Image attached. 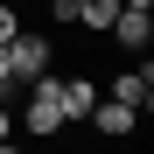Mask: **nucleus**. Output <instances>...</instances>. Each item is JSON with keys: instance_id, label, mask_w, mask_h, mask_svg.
<instances>
[{"instance_id": "f257e3e1", "label": "nucleus", "mask_w": 154, "mask_h": 154, "mask_svg": "<svg viewBox=\"0 0 154 154\" xmlns=\"http://www.w3.org/2000/svg\"><path fill=\"white\" fill-rule=\"evenodd\" d=\"M28 133L35 140H56V133H70V119H63V77H28Z\"/></svg>"}, {"instance_id": "f03ea898", "label": "nucleus", "mask_w": 154, "mask_h": 154, "mask_svg": "<svg viewBox=\"0 0 154 154\" xmlns=\"http://www.w3.org/2000/svg\"><path fill=\"white\" fill-rule=\"evenodd\" d=\"M7 63H14V77H21V84H28V77L56 70V42H49L42 28H14V35H7Z\"/></svg>"}, {"instance_id": "7ed1b4c3", "label": "nucleus", "mask_w": 154, "mask_h": 154, "mask_svg": "<svg viewBox=\"0 0 154 154\" xmlns=\"http://www.w3.org/2000/svg\"><path fill=\"white\" fill-rule=\"evenodd\" d=\"M112 98H119V105H133V112H147V105H154V63H147V49L112 77Z\"/></svg>"}, {"instance_id": "20e7f679", "label": "nucleus", "mask_w": 154, "mask_h": 154, "mask_svg": "<svg viewBox=\"0 0 154 154\" xmlns=\"http://www.w3.org/2000/svg\"><path fill=\"white\" fill-rule=\"evenodd\" d=\"M84 126H91V133H105V140H126V133H140V112H133V105H119V98H105V91H98V105L84 112Z\"/></svg>"}, {"instance_id": "39448f33", "label": "nucleus", "mask_w": 154, "mask_h": 154, "mask_svg": "<svg viewBox=\"0 0 154 154\" xmlns=\"http://www.w3.org/2000/svg\"><path fill=\"white\" fill-rule=\"evenodd\" d=\"M119 49H126V56H140V49L154 42V7H119L112 14V28H105Z\"/></svg>"}, {"instance_id": "423d86ee", "label": "nucleus", "mask_w": 154, "mask_h": 154, "mask_svg": "<svg viewBox=\"0 0 154 154\" xmlns=\"http://www.w3.org/2000/svg\"><path fill=\"white\" fill-rule=\"evenodd\" d=\"M98 105V77L91 70H77V77H63V119L70 126H84V112Z\"/></svg>"}, {"instance_id": "0eeeda50", "label": "nucleus", "mask_w": 154, "mask_h": 154, "mask_svg": "<svg viewBox=\"0 0 154 154\" xmlns=\"http://www.w3.org/2000/svg\"><path fill=\"white\" fill-rule=\"evenodd\" d=\"M119 7H126V0H77V35H105Z\"/></svg>"}, {"instance_id": "6e6552de", "label": "nucleus", "mask_w": 154, "mask_h": 154, "mask_svg": "<svg viewBox=\"0 0 154 154\" xmlns=\"http://www.w3.org/2000/svg\"><path fill=\"white\" fill-rule=\"evenodd\" d=\"M21 91V77H14V63H7V42H0V98H14Z\"/></svg>"}, {"instance_id": "1a4fd4ad", "label": "nucleus", "mask_w": 154, "mask_h": 154, "mask_svg": "<svg viewBox=\"0 0 154 154\" xmlns=\"http://www.w3.org/2000/svg\"><path fill=\"white\" fill-rule=\"evenodd\" d=\"M49 21L56 28H77V0H49Z\"/></svg>"}, {"instance_id": "9d476101", "label": "nucleus", "mask_w": 154, "mask_h": 154, "mask_svg": "<svg viewBox=\"0 0 154 154\" xmlns=\"http://www.w3.org/2000/svg\"><path fill=\"white\" fill-rule=\"evenodd\" d=\"M14 28H21V14H14V0H0V42H7Z\"/></svg>"}, {"instance_id": "9b49d317", "label": "nucleus", "mask_w": 154, "mask_h": 154, "mask_svg": "<svg viewBox=\"0 0 154 154\" xmlns=\"http://www.w3.org/2000/svg\"><path fill=\"white\" fill-rule=\"evenodd\" d=\"M14 140V112H7V98H0V147Z\"/></svg>"}]
</instances>
